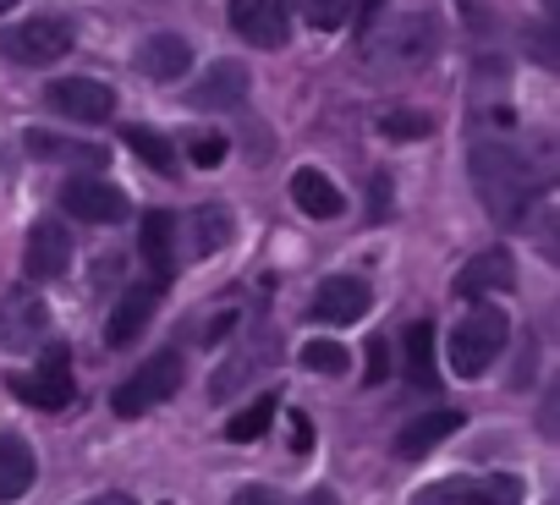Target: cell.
<instances>
[{
  "label": "cell",
  "instance_id": "obj_1",
  "mask_svg": "<svg viewBox=\"0 0 560 505\" xmlns=\"http://www.w3.org/2000/svg\"><path fill=\"white\" fill-rule=\"evenodd\" d=\"M467 171H472V187H478L483 209H489L500 225H522V220H527L533 171H527V160H522L516 149H505V143H472Z\"/></svg>",
  "mask_w": 560,
  "mask_h": 505
},
{
  "label": "cell",
  "instance_id": "obj_2",
  "mask_svg": "<svg viewBox=\"0 0 560 505\" xmlns=\"http://www.w3.org/2000/svg\"><path fill=\"white\" fill-rule=\"evenodd\" d=\"M505 341H511V319H505L500 308H472V314L451 330V368H456L462 379H478V374L494 368V357L505 352Z\"/></svg>",
  "mask_w": 560,
  "mask_h": 505
},
{
  "label": "cell",
  "instance_id": "obj_3",
  "mask_svg": "<svg viewBox=\"0 0 560 505\" xmlns=\"http://www.w3.org/2000/svg\"><path fill=\"white\" fill-rule=\"evenodd\" d=\"M182 352H154L132 379H121L116 385V396H110V412L116 418H143L149 407H160L165 396H176L182 390Z\"/></svg>",
  "mask_w": 560,
  "mask_h": 505
},
{
  "label": "cell",
  "instance_id": "obj_4",
  "mask_svg": "<svg viewBox=\"0 0 560 505\" xmlns=\"http://www.w3.org/2000/svg\"><path fill=\"white\" fill-rule=\"evenodd\" d=\"M56 198H61V209H67L72 220H83V225H121V220L132 214V198H127L116 181H105V176H67Z\"/></svg>",
  "mask_w": 560,
  "mask_h": 505
},
{
  "label": "cell",
  "instance_id": "obj_5",
  "mask_svg": "<svg viewBox=\"0 0 560 505\" xmlns=\"http://www.w3.org/2000/svg\"><path fill=\"white\" fill-rule=\"evenodd\" d=\"M67 50H72V23L61 17H34V23H18L0 34V56L18 67H56Z\"/></svg>",
  "mask_w": 560,
  "mask_h": 505
},
{
  "label": "cell",
  "instance_id": "obj_6",
  "mask_svg": "<svg viewBox=\"0 0 560 505\" xmlns=\"http://www.w3.org/2000/svg\"><path fill=\"white\" fill-rule=\"evenodd\" d=\"M412 505H522V478H440L423 483Z\"/></svg>",
  "mask_w": 560,
  "mask_h": 505
},
{
  "label": "cell",
  "instance_id": "obj_7",
  "mask_svg": "<svg viewBox=\"0 0 560 505\" xmlns=\"http://www.w3.org/2000/svg\"><path fill=\"white\" fill-rule=\"evenodd\" d=\"M12 390H18L28 407H39V412H61V407L72 401V352H67V347H45L39 368H34V374H18Z\"/></svg>",
  "mask_w": 560,
  "mask_h": 505
},
{
  "label": "cell",
  "instance_id": "obj_8",
  "mask_svg": "<svg viewBox=\"0 0 560 505\" xmlns=\"http://www.w3.org/2000/svg\"><path fill=\"white\" fill-rule=\"evenodd\" d=\"M231 28L258 50H280L292 34V12L287 0H231Z\"/></svg>",
  "mask_w": 560,
  "mask_h": 505
},
{
  "label": "cell",
  "instance_id": "obj_9",
  "mask_svg": "<svg viewBox=\"0 0 560 505\" xmlns=\"http://www.w3.org/2000/svg\"><path fill=\"white\" fill-rule=\"evenodd\" d=\"M369 308H374L369 281H358V275H330V281H319V292H314V308H308V314H314L319 325L347 330V325H358Z\"/></svg>",
  "mask_w": 560,
  "mask_h": 505
},
{
  "label": "cell",
  "instance_id": "obj_10",
  "mask_svg": "<svg viewBox=\"0 0 560 505\" xmlns=\"http://www.w3.org/2000/svg\"><path fill=\"white\" fill-rule=\"evenodd\" d=\"M45 330H50V308L34 292H0V347L28 352Z\"/></svg>",
  "mask_w": 560,
  "mask_h": 505
},
{
  "label": "cell",
  "instance_id": "obj_11",
  "mask_svg": "<svg viewBox=\"0 0 560 505\" xmlns=\"http://www.w3.org/2000/svg\"><path fill=\"white\" fill-rule=\"evenodd\" d=\"M23 265L34 281H61L67 265H72V231L61 220H39L23 242Z\"/></svg>",
  "mask_w": 560,
  "mask_h": 505
},
{
  "label": "cell",
  "instance_id": "obj_12",
  "mask_svg": "<svg viewBox=\"0 0 560 505\" xmlns=\"http://www.w3.org/2000/svg\"><path fill=\"white\" fill-rule=\"evenodd\" d=\"M50 110L72 116V121H110L116 116V94L100 83V78H61L50 83Z\"/></svg>",
  "mask_w": 560,
  "mask_h": 505
},
{
  "label": "cell",
  "instance_id": "obj_13",
  "mask_svg": "<svg viewBox=\"0 0 560 505\" xmlns=\"http://www.w3.org/2000/svg\"><path fill=\"white\" fill-rule=\"evenodd\" d=\"M247 67L242 61H214L203 78H198V89L187 94V105L192 110H236L242 99H247Z\"/></svg>",
  "mask_w": 560,
  "mask_h": 505
},
{
  "label": "cell",
  "instance_id": "obj_14",
  "mask_svg": "<svg viewBox=\"0 0 560 505\" xmlns=\"http://www.w3.org/2000/svg\"><path fill=\"white\" fill-rule=\"evenodd\" d=\"M154 308H160V292H154V286H138V292H127V297L110 308V319H105V341H110V347H127V341H138V336L149 330Z\"/></svg>",
  "mask_w": 560,
  "mask_h": 505
},
{
  "label": "cell",
  "instance_id": "obj_15",
  "mask_svg": "<svg viewBox=\"0 0 560 505\" xmlns=\"http://www.w3.org/2000/svg\"><path fill=\"white\" fill-rule=\"evenodd\" d=\"M516 286V265L511 252H478V259L456 275V297H483V292H511Z\"/></svg>",
  "mask_w": 560,
  "mask_h": 505
},
{
  "label": "cell",
  "instance_id": "obj_16",
  "mask_svg": "<svg viewBox=\"0 0 560 505\" xmlns=\"http://www.w3.org/2000/svg\"><path fill=\"white\" fill-rule=\"evenodd\" d=\"M23 149L34 154V160H56V165H83V171H100L110 154L100 149V143H83V138H56V132H28L23 138Z\"/></svg>",
  "mask_w": 560,
  "mask_h": 505
},
{
  "label": "cell",
  "instance_id": "obj_17",
  "mask_svg": "<svg viewBox=\"0 0 560 505\" xmlns=\"http://www.w3.org/2000/svg\"><path fill=\"white\" fill-rule=\"evenodd\" d=\"M462 428V412H451V407H440V412H429V418H418V423H407L401 434H396V456L401 461H423L440 439H451Z\"/></svg>",
  "mask_w": 560,
  "mask_h": 505
},
{
  "label": "cell",
  "instance_id": "obj_18",
  "mask_svg": "<svg viewBox=\"0 0 560 505\" xmlns=\"http://www.w3.org/2000/svg\"><path fill=\"white\" fill-rule=\"evenodd\" d=\"M34 478H39V461H34V450H28V439H18V434H0V500H23L28 489H34Z\"/></svg>",
  "mask_w": 560,
  "mask_h": 505
},
{
  "label": "cell",
  "instance_id": "obj_19",
  "mask_svg": "<svg viewBox=\"0 0 560 505\" xmlns=\"http://www.w3.org/2000/svg\"><path fill=\"white\" fill-rule=\"evenodd\" d=\"M138 242H143V259H149V270L171 281V270H176V214L149 209V214H143V225H138Z\"/></svg>",
  "mask_w": 560,
  "mask_h": 505
},
{
  "label": "cell",
  "instance_id": "obj_20",
  "mask_svg": "<svg viewBox=\"0 0 560 505\" xmlns=\"http://www.w3.org/2000/svg\"><path fill=\"white\" fill-rule=\"evenodd\" d=\"M138 67L149 72V78H182L187 67H192V45L182 39V34H149L143 39V50H138Z\"/></svg>",
  "mask_w": 560,
  "mask_h": 505
},
{
  "label": "cell",
  "instance_id": "obj_21",
  "mask_svg": "<svg viewBox=\"0 0 560 505\" xmlns=\"http://www.w3.org/2000/svg\"><path fill=\"white\" fill-rule=\"evenodd\" d=\"M292 203H298L303 214H314V220H336V214H341V187H336L325 171L303 165V171L292 176Z\"/></svg>",
  "mask_w": 560,
  "mask_h": 505
},
{
  "label": "cell",
  "instance_id": "obj_22",
  "mask_svg": "<svg viewBox=\"0 0 560 505\" xmlns=\"http://www.w3.org/2000/svg\"><path fill=\"white\" fill-rule=\"evenodd\" d=\"M434 56V28L423 23V17H407L390 39H385V61L390 67H418V61H429Z\"/></svg>",
  "mask_w": 560,
  "mask_h": 505
},
{
  "label": "cell",
  "instance_id": "obj_23",
  "mask_svg": "<svg viewBox=\"0 0 560 505\" xmlns=\"http://www.w3.org/2000/svg\"><path fill=\"white\" fill-rule=\"evenodd\" d=\"M269 347H275V336H269V330H258V347H242V352H236V357H231V363L214 374V385H209V390H214V401H220V396H231V390H236L247 374L269 368V357H275Z\"/></svg>",
  "mask_w": 560,
  "mask_h": 505
},
{
  "label": "cell",
  "instance_id": "obj_24",
  "mask_svg": "<svg viewBox=\"0 0 560 505\" xmlns=\"http://www.w3.org/2000/svg\"><path fill=\"white\" fill-rule=\"evenodd\" d=\"M401 347H407V379L418 390H434V325H423V319L407 325Z\"/></svg>",
  "mask_w": 560,
  "mask_h": 505
},
{
  "label": "cell",
  "instance_id": "obj_25",
  "mask_svg": "<svg viewBox=\"0 0 560 505\" xmlns=\"http://www.w3.org/2000/svg\"><path fill=\"white\" fill-rule=\"evenodd\" d=\"M121 138H127V149H132L149 171H160V176L176 171V149H171V138H160L154 127H121Z\"/></svg>",
  "mask_w": 560,
  "mask_h": 505
},
{
  "label": "cell",
  "instance_id": "obj_26",
  "mask_svg": "<svg viewBox=\"0 0 560 505\" xmlns=\"http://www.w3.org/2000/svg\"><path fill=\"white\" fill-rule=\"evenodd\" d=\"M269 418H275V396H258L253 407H242V412L225 423V439H231V445H253V439L269 428Z\"/></svg>",
  "mask_w": 560,
  "mask_h": 505
},
{
  "label": "cell",
  "instance_id": "obj_27",
  "mask_svg": "<svg viewBox=\"0 0 560 505\" xmlns=\"http://www.w3.org/2000/svg\"><path fill=\"white\" fill-rule=\"evenodd\" d=\"M192 220H198V225H192V231H198V252H214V247L231 242V209H225V203H203Z\"/></svg>",
  "mask_w": 560,
  "mask_h": 505
},
{
  "label": "cell",
  "instance_id": "obj_28",
  "mask_svg": "<svg viewBox=\"0 0 560 505\" xmlns=\"http://www.w3.org/2000/svg\"><path fill=\"white\" fill-rule=\"evenodd\" d=\"M380 132H385V138H396V143H418V138H429V132H434V121H429L423 110H385Z\"/></svg>",
  "mask_w": 560,
  "mask_h": 505
},
{
  "label": "cell",
  "instance_id": "obj_29",
  "mask_svg": "<svg viewBox=\"0 0 560 505\" xmlns=\"http://www.w3.org/2000/svg\"><path fill=\"white\" fill-rule=\"evenodd\" d=\"M298 357H303L314 374H347V363H352V352H347L341 341H308Z\"/></svg>",
  "mask_w": 560,
  "mask_h": 505
},
{
  "label": "cell",
  "instance_id": "obj_30",
  "mask_svg": "<svg viewBox=\"0 0 560 505\" xmlns=\"http://www.w3.org/2000/svg\"><path fill=\"white\" fill-rule=\"evenodd\" d=\"M347 12H352V0H303V17L314 23V28H341L347 23Z\"/></svg>",
  "mask_w": 560,
  "mask_h": 505
},
{
  "label": "cell",
  "instance_id": "obj_31",
  "mask_svg": "<svg viewBox=\"0 0 560 505\" xmlns=\"http://www.w3.org/2000/svg\"><path fill=\"white\" fill-rule=\"evenodd\" d=\"M187 160H192L198 171L220 165V160H225V138H220V132H198V138L187 143Z\"/></svg>",
  "mask_w": 560,
  "mask_h": 505
},
{
  "label": "cell",
  "instance_id": "obj_32",
  "mask_svg": "<svg viewBox=\"0 0 560 505\" xmlns=\"http://www.w3.org/2000/svg\"><path fill=\"white\" fill-rule=\"evenodd\" d=\"M369 368H363V385H385V374H390V347H385V336H374L369 347Z\"/></svg>",
  "mask_w": 560,
  "mask_h": 505
},
{
  "label": "cell",
  "instance_id": "obj_33",
  "mask_svg": "<svg viewBox=\"0 0 560 505\" xmlns=\"http://www.w3.org/2000/svg\"><path fill=\"white\" fill-rule=\"evenodd\" d=\"M390 214V176H374L369 181V225H385Z\"/></svg>",
  "mask_w": 560,
  "mask_h": 505
},
{
  "label": "cell",
  "instance_id": "obj_34",
  "mask_svg": "<svg viewBox=\"0 0 560 505\" xmlns=\"http://www.w3.org/2000/svg\"><path fill=\"white\" fill-rule=\"evenodd\" d=\"M231 505H287L275 489H264V483H253V489H242V494H231Z\"/></svg>",
  "mask_w": 560,
  "mask_h": 505
},
{
  "label": "cell",
  "instance_id": "obj_35",
  "mask_svg": "<svg viewBox=\"0 0 560 505\" xmlns=\"http://www.w3.org/2000/svg\"><path fill=\"white\" fill-rule=\"evenodd\" d=\"M287 445H292V450H298V456H308V450H314V423H308V418H303V412H298V418H292V439H287Z\"/></svg>",
  "mask_w": 560,
  "mask_h": 505
},
{
  "label": "cell",
  "instance_id": "obj_36",
  "mask_svg": "<svg viewBox=\"0 0 560 505\" xmlns=\"http://www.w3.org/2000/svg\"><path fill=\"white\" fill-rule=\"evenodd\" d=\"M225 330H231V314H225V319H214V325H209V330H203V341H209V347H214V341H220V336H225Z\"/></svg>",
  "mask_w": 560,
  "mask_h": 505
},
{
  "label": "cell",
  "instance_id": "obj_37",
  "mask_svg": "<svg viewBox=\"0 0 560 505\" xmlns=\"http://www.w3.org/2000/svg\"><path fill=\"white\" fill-rule=\"evenodd\" d=\"M89 505H138L132 494H100V500H89Z\"/></svg>",
  "mask_w": 560,
  "mask_h": 505
},
{
  "label": "cell",
  "instance_id": "obj_38",
  "mask_svg": "<svg viewBox=\"0 0 560 505\" xmlns=\"http://www.w3.org/2000/svg\"><path fill=\"white\" fill-rule=\"evenodd\" d=\"M303 505H336V500H330V494H325V489H314V494H308V500H303Z\"/></svg>",
  "mask_w": 560,
  "mask_h": 505
},
{
  "label": "cell",
  "instance_id": "obj_39",
  "mask_svg": "<svg viewBox=\"0 0 560 505\" xmlns=\"http://www.w3.org/2000/svg\"><path fill=\"white\" fill-rule=\"evenodd\" d=\"M12 7H18V0H0V17H7V12H12Z\"/></svg>",
  "mask_w": 560,
  "mask_h": 505
}]
</instances>
